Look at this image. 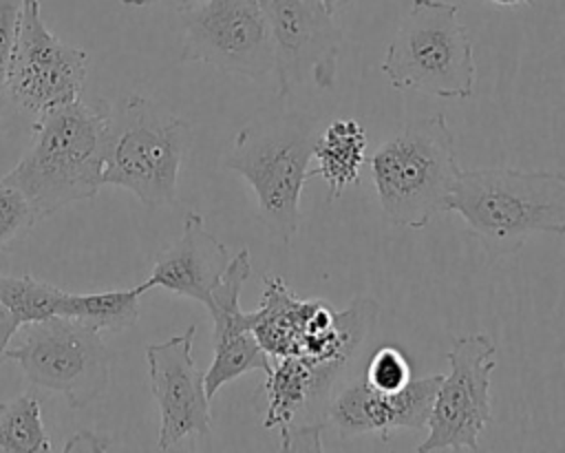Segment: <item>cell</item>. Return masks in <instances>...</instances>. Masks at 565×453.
Instances as JSON below:
<instances>
[{
	"label": "cell",
	"instance_id": "obj_1",
	"mask_svg": "<svg viewBox=\"0 0 565 453\" xmlns=\"http://www.w3.org/2000/svg\"><path fill=\"white\" fill-rule=\"evenodd\" d=\"M108 124L110 110L82 99L38 115L29 148L2 181L31 203L38 219L93 199L104 186Z\"/></svg>",
	"mask_w": 565,
	"mask_h": 453
},
{
	"label": "cell",
	"instance_id": "obj_2",
	"mask_svg": "<svg viewBox=\"0 0 565 453\" xmlns=\"http://www.w3.org/2000/svg\"><path fill=\"white\" fill-rule=\"evenodd\" d=\"M448 210L490 259L519 252L534 234H565V172L521 168L459 170Z\"/></svg>",
	"mask_w": 565,
	"mask_h": 453
},
{
	"label": "cell",
	"instance_id": "obj_3",
	"mask_svg": "<svg viewBox=\"0 0 565 453\" xmlns=\"http://www.w3.org/2000/svg\"><path fill=\"white\" fill-rule=\"evenodd\" d=\"M320 135L318 119L302 110H265L245 124L225 155L256 194L263 223L285 243L298 232L300 194Z\"/></svg>",
	"mask_w": 565,
	"mask_h": 453
},
{
	"label": "cell",
	"instance_id": "obj_4",
	"mask_svg": "<svg viewBox=\"0 0 565 453\" xmlns=\"http://www.w3.org/2000/svg\"><path fill=\"white\" fill-rule=\"evenodd\" d=\"M380 208L393 225L422 230L448 212L461 166L444 115L408 122L369 159Z\"/></svg>",
	"mask_w": 565,
	"mask_h": 453
},
{
	"label": "cell",
	"instance_id": "obj_5",
	"mask_svg": "<svg viewBox=\"0 0 565 453\" xmlns=\"http://www.w3.org/2000/svg\"><path fill=\"white\" fill-rule=\"evenodd\" d=\"M393 88L441 99H466L477 69L459 7L444 0H413L380 64Z\"/></svg>",
	"mask_w": 565,
	"mask_h": 453
},
{
	"label": "cell",
	"instance_id": "obj_6",
	"mask_svg": "<svg viewBox=\"0 0 565 453\" xmlns=\"http://www.w3.org/2000/svg\"><path fill=\"white\" fill-rule=\"evenodd\" d=\"M192 139L185 119L159 115L146 97L130 95L110 113L104 183L132 192L150 208L172 206Z\"/></svg>",
	"mask_w": 565,
	"mask_h": 453
},
{
	"label": "cell",
	"instance_id": "obj_7",
	"mask_svg": "<svg viewBox=\"0 0 565 453\" xmlns=\"http://www.w3.org/2000/svg\"><path fill=\"white\" fill-rule=\"evenodd\" d=\"M4 360H13L33 387L64 396L73 409L95 404L110 384L102 331L68 316L18 327Z\"/></svg>",
	"mask_w": 565,
	"mask_h": 453
},
{
	"label": "cell",
	"instance_id": "obj_8",
	"mask_svg": "<svg viewBox=\"0 0 565 453\" xmlns=\"http://www.w3.org/2000/svg\"><path fill=\"white\" fill-rule=\"evenodd\" d=\"M177 11L181 62H205L249 80L274 71L271 33L258 0H192Z\"/></svg>",
	"mask_w": 565,
	"mask_h": 453
},
{
	"label": "cell",
	"instance_id": "obj_9",
	"mask_svg": "<svg viewBox=\"0 0 565 453\" xmlns=\"http://www.w3.org/2000/svg\"><path fill=\"white\" fill-rule=\"evenodd\" d=\"M497 345L483 334H466L452 340L446 358L450 371L441 378L428 435L417 453L479 451V435L490 422V376L497 367Z\"/></svg>",
	"mask_w": 565,
	"mask_h": 453
},
{
	"label": "cell",
	"instance_id": "obj_10",
	"mask_svg": "<svg viewBox=\"0 0 565 453\" xmlns=\"http://www.w3.org/2000/svg\"><path fill=\"white\" fill-rule=\"evenodd\" d=\"M86 69V51L49 31L40 13V0H22L18 38L4 82L9 97L24 110L42 115L79 99Z\"/></svg>",
	"mask_w": 565,
	"mask_h": 453
},
{
	"label": "cell",
	"instance_id": "obj_11",
	"mask_svg": "<svg viewBox=\"0 0 565 453\" xmlns=\"http://www.w3.org/2000/svg\"><path fill=\"white\" fill-rule=\"evenodd\" d=\"M274 44L278 97L298 86L333 88L344 33L320 0H258Z\"/></svg>",
	"mask_w": 565,
	"mask_h": 453
},
{
	"label": "cell",
	"instance_id": "obj_12",
	"mask_svg": "<svg viewBox=\"0 0 565 453\" xmlns=\"http://www.w3.org/2000/svg\"><path fill=\"white\" fill-rule=\"evenodd\" d=\"M344 365L285 356L271 362L265 380V426L280 431L282 451H322L327 407L342 382Z\"/></svg>",
	"mask_w": 565,
	"mask_h": 453
},
{
	"label": "cell",
	"instance_id": "obj_13",
	"mask_svg": "<svg viewBox=\"0 0 565 453\" xmlns=\"http://www.w3.org/2000/svg\"><path fill=\"white\" fill-rule=\"evenodd\" d=\"M196 325L163 343L146 347L150 389L159 407V451H170L185 438H205L212 429L210 398L203 371L192 358Z\"/></svg>",
	"mask_w": 565,
	"mask_h": 453
},
{
	"label": "cell",
	"instance_id": "obj_14",
	"mask_svg": "<svg viewBox=\"0 0 565 453\" xmlns=\"http://www.w3.org/2000/svg\"><path fill=\"white\" fill-rule=\"evenodd\" d=\"M444 373L411 378L397 391H380L364 376L340 382L327 407V426L340 440L380 435L388 440L395 429H426Z\"/></svg>",
	"mask_w": 565,
	"mask_h": 453
},
{
	"label": "cell",
	"instance_id": "obj_15",
	"mask_svg": "<svg viewBox=\"0 0 565 453\" xmlns=\"http://www.w3.org/2000/svg\"><path fill=\"white\" fill-rule=\"evenodd\" d=\"M252 274L249 250L232 256L227 270L212 287L207 312L212 316L214 356L210 369L203 373L207 398L212 400L221 387L247 371L271 369L269 354L260 347L252 331V312L241 307V289Z\"/></svg>",
	"mask_w": 565,
	"mask_h": 453
},
{
	"label": "cell",
	"instance_id": "obj_16",
	"mask_svg": "<svg viewBox=\"0 0 565 453\" xmlns=\"http://www.w3.org/2000/svg\"><path fill=\"white\" fill-rule=\"evenodd\" d=\"M230 250L205 230L199 212L183 217L181 236L157 254L146 287H163L177 296L199 301L207 307L212 287L227 270Z\"/></svg>",
	"mask_w": 565,
	"mask_h": 453
},
{
	"label": "cell",
	"instance_id": "obj_17",
	"mask_svg": "<svg viewBox=\"0 0 565 453\" xmlns=\"http://www.w3.org/2000/svg\"><path fill=\"white\" fill-rule=\"evenodd\" d=\"M366 133L355 119H335L320 130L313 159L318 168L311 177H322L329 186V199H338L344 188L358 183L360 166L364 164Z\"/></svg>",
	"mask_w": 565,
	"mask_h": 453
},
{
	"label": "cell",
	"instance_id": "obj_18",
	"mask_svg": "<svg viewBox=\"0 0 565 453\" xmlns=\"http://www.w3.org/2000/svg\"><path fill=\"white\" fill-rule=\"evenodd\" d=\"M148 292L146 283L130 289H108L75 294L68 292L60 316L77 318L97 331H124L132 327L139 318V296Z\"/></svg>",
	"mask_w": 565,
	"mask_h": 453
},
{
	"label": "cell",
	"instance_id": "obj_19",
	"mask_svg": "<svg viewBox=\"0 0 565 453\" xmlns=\"http://www.w3.org/2000/svg\"><path fill=\"white\" fill-rule=\"evenodd\" d=\"M66 294L31 274L0 272V303L11 312L18 327L60 316Z\"/></svg>",
	"mask_w": 565,
	"mask_h": 453
},
{
	"label": "cell",
	"instance_id": "obj_20",
	"mask_svg": "<svg viewBox=\"0 0 565 453\" xmlns=\"http://www.w3.org/2000/svg\"><path fill=\"white\" fill-rule=\"evenodd\" d=\"M0 451L4 453H44L53 451L42 422L40 400L22 393L0 404Z\"/></svg>",
	"mask_w": 565,
	"mask_h": 453
},
{
	"label": "cell",
	"instance_id": "obj_21",
	"mask_svg": "<svg viewBox=\"0 0 565 453\" xmlns=\"http://www.w3.org/2000/svg\"><path fill=\"white\" fill-rule=\"evenodd\" d=\"M362 376L380 391H397L413 378L406 356L395 345H382L375 349Z\"/></svg>",
	"mask_w": 565,
	"mask_h": 453
},
{
	"label": "cell",
	"instance_id": "obj_22",
	"mask_svg": "<svg viewBox=\"0 0 565 453\" xmlns=\"http://www.w3.org/2000/svg\"><path fill=\"white\" fill-rule=\"evenodd\" d=\"M38 221L31 203L13 186L0 179V250L29 232Z\"/></svg>",
	"mask_w": 565,
	"mask_h": 453
},
{
	"label": "cell",
	"instance_id": "obj_23",
	"mask_svg": "<svg viewBox=\"0 0 565 453\" xmlns=\"http://www.w3.org/2000/svg\"><path fill=\"white\" fill-rule=\"evenodd\" d=\"M22 15V0H0V93L4 91L7 69L13 53Z\"/></svg>",
	"mask_w": 565,
	"mask_h": 453
},
{
	"label": "cell",
	"instance_id": "obj_24",
	"mask_svg": "<svg viewBox=\"0 0 565 453\" xmlns=\"http://www.w3.org/2000/svg\"><path fill=\"white\" fill-rule=\"evenodd\" d=\"M102 449H106V442L90 431H79L75 433V438H71L64 444V451H102Z\"/></svg>",
	"mask_w": 565,
	"mask_h": 453
},
{
	"label": "cell",
	"instance_id": "obj_25",
	"mask_svg": "<svg viewBox=\"0 0 565 453\" xmlns=\"http://www.w3.org/2000/svg\"><path fill=\"white\" fill-rule=\"evenodd\" d=\"M15 331H18V323L13 320L11 312L0 303V362H4L7 347H9Z\"/></svg>",
	"mask_w": 565,
	"mask_h": 453
},
{
	"label": "cell",
	"instance_id": "obj_26",
	"mask_svg": "<svg viewBox=\"0 0 565 453\" xmlns=\"http://www.w3.org/2000/svg\"><path fill=\"white\" fill-rule=\"evenodd\" d=\"M322 2V7L329 11V13H338V9H342V7H347V4H351V2H355V0H320Z\"/></svg>",
	"mask_w": 565,
	"mask_h": 453
},
{
	"label": "cell",
	"instance_id": "obj_27",
	"mask_svg": "<svg viewBox=\"0 0 565 453\" xmlns=\"http://www.w3.org/2000/svg\"><path fill=\"white\" fill-rule=\"evenodd\" d=\"M497 7H534V0H488Z\"/></svg>",
	"mask_w": 565,
	"mask_h": 453
},
{
	"label": "cell",
	"instance_id": "obj_28",
	"mask_svg": "<svg viewBox=\"0 0 565 453\" xmlns=\"http://www.w3.org/2000/svg\"><path fill=\"white\" fill-rule=\"evenodd\" d=\"M154 2H159V0H121V4H126V7H148Z\"/></svg>",
	"mask_w": 565,
	"mask_h": 453
},
{
	"label": "cell",
	"instance_id": "obj_29",
	"mask_svg": "<svg viewBox=\"0 0 565 453\" xmlns=\"http://www.w3.org/2000/svg\"><path fill=\"white\" fill-rule=\"evenodd\" d=\"M188 2H192V0H170V4H172L174 9H181V7H185Z\"/></svg>",
	"mask_w": 565,
	"mask_h": 453
}]
</instances>
